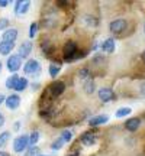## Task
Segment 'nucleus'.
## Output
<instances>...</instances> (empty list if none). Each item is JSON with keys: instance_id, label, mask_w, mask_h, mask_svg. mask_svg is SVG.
<instances>
[{"instance_id": "f257e3e1", "label": "nucleus", "mask_w": 145, "mask_h": 156, "mask_svg": "<svg viewBox=\"0 0 145 156\" xmlns=\"http://www.w3.org/2000/svg\"><path fill=\"white\" fill-rule=\"evenodd\" d=\"M29 146V136L28 134H22V136H17L16 139L13 140V151L16 153H22L28 149Z\"/></svg>"}, {"instance_id": "f03ea898", "label": "nucleus", "mask_w": 145, "mask_h": 156, "mask_svg": "<svg viewBox=\"0 0 145 156\" xmlns=\"http://www.w3.org/2000/svg\"><path fill=\"white\" fill-rule=\"evenodd\" d=\"M39 71H41V65L36 59H29L25 65H23V73L26 75H38Z\"/></svg>"}, {"instance_id": "7ed1b4c3", "label": "nucleus", "mask_w": 145, "mask_h": 156, "mask_svg": "<svg viewBox=\"0 0 145 156\" xmlns=\"http://www.w3.org/2000/svg\"><path fill=\"white\" fill-rule=\"evenodd\" d=\"M20 67H22V59H20V56L17 55H13L12 54V56H9V59H7V69L10 71V73H16V71H19L20 69Z\"/></svg>"}, {"instance_id": "20e7f679", "label": "nucleus", "mask_w": 145, "mask_h": 156, "mask_svg": "<svg viewBox=\"0 0 145 156\" xmlns=\"http://www.w3.org/2000/svg\"><path fill=\"white\" fill-rule=\"evenodd\" d=\"M109 29H110L112 34H122L126 29V20L125 19H115V20L110 22Z\"/></svg>"}, {"instance_id": "39448f33", "label": "nucleus", "mask_w": 145, "mask_h": 156, "mask_svg": "<svg viewBox=\"0 0 145 156\" xmlns=\"http://www.w3.org/2000/svg\"><path fill=\"white\" fill-rule=\"evenodd\" d=\"M64 90H65V85H64L62 81H54V83L48 87V93H50L52 97H58V95L62 94Z\"/></svg>"}, {"instance_id": "423d86ee", "label": "nucleus", "mask_w": 145, "mask_h": 156, "mask_svg": "<svg viewBox=\"0 0 145 156\" xmlns=\"http://www.w3.org/2000/svg\"><path fill=\"white\" fill-rule=\"evenodd\" d=\"M5 103H6V107H7L9 110H16L17 107L20 106V97L17 94H12L6 98Z\"/></svg>"}, {"instance_id": "0eeeda50", "label": "nucleus", "mask_w": 145, "mask_h": 156, "mask_svg": "<svg viewBox=\"0 0 145 156\" xmlns=\"http://www.w3.org/2000/svg\"><path fill=\"white\" fill-rule=\"evenodd\" d=\"M31 51H32V42H31V41H25V42H22V45L19 46L17 55L20 56V59H22V58H28L29 54H31Z\"/></svg>"}, {"instance_id": "6e6552de", "label": "nucleus", "mask_w": 145, "mask_h": 156, "mask_svg": "<svg viewBox=\"0 0 145 156\" xmlns=\"http://www.w3.org/2000/svg\"><path fill=\"white\" fill-rule=\"evenodd\" d=\"M64 56H65V59H71V56L76 55V52H77V45L76 42H67V44L64 45Z\"/></svg>"}, {"instance_id": "1a4fd4ad", "label": "nucleus", "mask_w": 145, "mask_h": 156, "mask_svg": "<svg viewBox=\"0 0 145 156\" xmlns=\"http://www.w3.org/2000/svg\"><path fill=\"white\" fill-rule=\"evenodd\" d=\"M99 98L103 103H107V101H110V100H115L116 95H115V93L110 88H100L99 90Z\"/></svg>"}, {"instance_id": "9d476101", "label": "nucleus", "mask_w": 145, "mask_h": 156, "mask_svg": "<svg viewBox=\"0 0 145 156\" xmlns=\"http://www.w3.org/2000/svg\"><path fill=\"white\" fill-rule=\"evenodd\" d=\"M29 6H31V2L28 0H19L16 2V5H15V12H16V15H25L26 12H28Z\"/></svg>"}, {"instance_id": "9b49d317", "label": "nucleus", "mask_w": 145, "mask_h": 156, "mask_svg": "<svg viewBox=\"0 0 145 156\" xmlns=\"http://www.w3.org/2000/svg\"><path fill=\"white\" fill-rule=\"evenodd\" d=\"M139 126H141V120L138 117H131V119H128L126 123H125V127H126V130H129V132L138 130Z\"/></svg>"}, {"instance_id": "f8f14e48", "label": "nucleus", "mask_w": 145, "mask_h": 156, "mask_svg": "<svg viewBox=\"0 0 145 156\" xmlns=\"http://www.w3.org/2000/svg\"><path fill=\"white\" fill-rule=\"evenodd\" d=\"M17 35H19L17 29H15V28L6 29L5 34H3V41H6V42H15L17 38Z\"/></svg>"}, {"instance_id": "ddd939ff", "label": "nucleus", "mask_w": 145, "mask_h": 156, "mask_svg": "<svg viewBox=\"0 0 145 156\" xmlns=\"http://www.w3.org/2000/svg\"><path fill=\"white\" fill-rule=\"evenodd\" d=\"M15 48V42H6L2 41L0 42V55H9Z\"/></svg>"}, {"instance_id": "4468645a", "label": "nucleus", "mask_w": 145, "mask_h": 156, "mask_svg": "<svg viewBox=\"0 0 145 156\" xmlns=\"http://www.w3.org/2000/svg\"><path fill=\"white\" fill-rule=\"evenodd\" d=\"M80 143L84 146H93L96 143V137L91 133H84L81 137H80Z\"/></svg>"}, {"instance_id": "2eb2a0df", "label": "nucleus", "mask_w": 145, "mask_h": 156, "mask_svg": "<svg viewBox=\"0 0 145 156\" xmlns=\"http://www.w3.org/2000/svg\"><path fill=\"white\" fill-rule=\"evenodd\" d=\"M102 51L103 52H106V54H112L113 51H115V39H106L103 44H102Z\"/></svg>"}, {"instance_id": "dca6fc26", "label": "nucleus", "mask_w": 145, "mask_h": 156, "mask_svg": "<svg viewBox=\"0 0 145 156\" xmlns=\"http://www.w3.org/2000/svg\"><path fill=\"white\" fill-rule=\"evenodd\" d=\"M109 122V117L107 116H95L90 119V126H99V124H105Z\"/></svg>"}, {"instance_id": "f3484780", "label": "nucleus", "mask_w": 145, "mask_h": 156, "mask_svg": "<svg viewBox=\"0 0 145 156\" xmlns=\"http://www.w3.org/2000/svg\"><path fill=\"white\" fill-rule=\"evenodd\" d=\"M19 78H20V77H17L16 74H13L12 77H9L7 80H6V87H7L9 90H12V88L15 90V87H16L17 81H19Z\"/></svg>"}, {"instance_id": "a211bd4d", "label": "nucleus", "mask_w": 145, "mask_h": 156, "mask_svg": "<svg viewBox=\"0 0 145 156\" xmlns=\"http://www.w3.org/2000/svg\"><path fill=\"white\" fill-rule=\"evenodd\" d=\"M95 81L91 80V78H86V83H84V91L87 93V94H91L93 91H95Z\"/></svg>"}, {"instance_id": "6ab92c4d", "label": "nucleus", "mask_w": 145, "mask_h": 156, "mask_svg": "<svg viewBox=\"0 0 145 156\" xmlns=\"http://www.w3.org/2000/svg\"><path fill=\"white\" fill-rule=\"evenodd\" d=\"M60 71H61V65L60 64H55V62H52L50 65V75L52 78H55L58 74H60Z\"/></svg>"}, {"instance_id": "aec40b11", "label": "nucleus", "mask_w": 145, "mask_h": 156, "mask_svg": "<svg viewBox=\"0 0 145 156\" xmlns=\"http://www.w3.org/2000/svg\"><path fill=\"white\" fill-rule=\"evenodd\" d=\"M26 87H28V80L25 77H20L16 84V87H15V90H16V91H23Z\"/></svg>"}, {"instance_id": "412c9836", "label": "nucleus", "mask_w": 145, "mask_h": 156, "mask_svg": "<svg viewBox=\"0 0 145 156\" xmlns=\"http://www.w3.org/2000/svg\"><path fill=\"white\" fill-rule=\"evenodd\" d=\"M9 139H10V133H9V132L0 133V147H5V146L7 145Z\"/></svg>"}, {"instance_id": "4be33fe9", "label": "nucleus", "mask_w": 145, "mask_h": 156, "mask_svg": "<svg viewBox=\"0 0 145 156\" xmlns=\"http://www.w3.org/2000/svg\"><path fill=\"white\" fill-rule=\"evenodd\" d=\"M64 143H65V142H64L61 137H58V139H55L51 143V149H52V151H60L62 146H64Z\"/></svg>"}, {"instance_id": "5701e85b", "label": "nucleus", "mask_w": 145, "mask_h": 156, "mask_svg": "<svg viewBox=\"0 0 145 156\" xmlns=\"http://www.w3.org/2000/svg\"><path fill=\"white\" fill-rule=\"evenodd\" d=\"M132 113V110L129 108V107H122V108H119V110H116V117H125L128 116V114H131Z\"/></svg>"}, {"instance_id": "b1692460", "label": "nucleus", "mask_w": 145, "mask_h": 156, "mask_svg": "<svg viewBox=\"0 0 145 156\" xmlns=\"http://www.w3.org/2000/svg\"><path fill=\"white\" fill-rule=\"evenodd\" d=\"M39 155V147L38 146H31L29 149H26V153L23 156H38Z\"/></svg>"}, {"instance_id": "393cba45", "label": "nucleus", "mask_w": 145, "mask_h": 156, "mask_svg": "<svg viewBox=\"0 0 145 156\" xmlns=\"http://www.w3.org/2000/svg\"><path fill=\"white\" fill-rule=\"evenodd\" d=\"M38 140H39V133H38V132H32V133H31V136H29V145H31V146H36Z\"/></svg>"}, {"instance_id": "a878e982", "label": "nucleus", "mask_w": 145, "mask_h": 156, "mask_svg": "<svg viewBox=\"0 0 145 156\" xmlns=\"http://www.w3.org/2000/svg\"><path fill=\"white\" fill-rule=\"evenodd\" d=\"M60 137H61V139L64 140L65 143H70V142L72 140V133L70 132V130H64V132L61 133V136H60Z\"/></svg>"}, {"instance_id": "bb28decb", "label": "nucleus", "mask_w": 145, "mask_h": 156, "mask_svg": "<svg viewBox=\"0 0 145 156\" xmlns=\"http://www.w3.org/2000/svg\"><path fill=\"white\" fill-rule=\"evenodd\" d=\"M36 32H38V23H32L31 28H29V36H31V38H35Z\"/></svg>"}, {"instance_id": "cd10ccee", "label": "nucleus", "mask_w": 145, "mask_h": 156, "mask_svg": "<svg viewBox=\"0 0 145 156\" xmlns=\"http://www.w3.org/2000/svg\"><path fill=\"white\" fill-rule=\"evenodd\" d=\"M7 25H9V20H7V19H0V30L6 29Z\"/></svg>"}, {"instance_id": "c85d7f7f", "label": "nucleus", "mask_w": 145, "mask_h": 156, "mask_svg": "<svg viewBox=\"0 0 145 156\" xmlns=\"http://www.w3.org/2000/svg\"><path fill=\"white\" fill-rule=\"evenodd\" d=\"M87 74H89V69H87V68H83V69L80 71V75H81V77H83V78H86V77H87Z\"/></svg>"}, {"instance_id": "c756f323", "label": "nucleus", "mask_w": 145, "mask_h": 156, "mask_svg": "<svg viewBox=\"0 0 145 156\" xmlns=\"http://www.w3.org/2000/svg\"><path fill=\"white\" fill-rule=\"evenodd\" d=\"M19 129H20V123H19V122H16V123H15V124H13V130H15V132H17Z\"/></svg>"}, {"instance_id": "7c9ffc66", "label": "nucleus", "mask_w": 145, "mask_h": 156, "mask_svg": "<svg viewBox=\"0 0 145 156\" xmlns=\"http://www.w3.org/2000/svg\"><path fill=\"white\" fill-rule=\"evenodd\" d=\"M7 5H9V2H6V0H0V7H6Z\"/></svg>"}, {"instance_id": "2f4dec72", "label": "nucleus", "mask_w": 145, "mask_h": 156, "mask_svg": "<svg viewBox=\"0 0 145 156\" xmlns=\"http://www.w3.org/2000/svg\"><path fill=\"white\" fill-rule=\"evenodd\" d=\"M3 124H5V116H3V114L0 113V127H2Z\"/></svg>"}, {"instance_id": "473e14b6", "label": "nucleus", "mask_w": 145, "mask_h": 156, "mask_svg": "<svg viewBox=\"0 0 145 156\" xmlns=\"http://www.w3.org/2000/svg\"><path fill=\"white\" fill-rule=\"evenodd\" d=\"M5 101H6V97L3 94H0V104H3Z\"/></svg>"}, {"instance_id": "72a5a7b5", "label": "nucleus", "mask_w": 145, "mask_h": 156, "mask_svg": "<svg viewBox=\"0 0 145 156\" xmlns=\"http://www.w3.org/2000/svg\"><path fill=\"white\" fill-rule=\"evenodd\" d=\"M0 156H10L7 152H3V151H0Z\"/></svg>"}, {"instance_id": "f704fd0d", "label": "nucleus", "mask_w": 145, "mask_h": 156, "mask_svg": "<svg viewBox=\"0 0 145 156\" xmlns=\"http://www.w3.org/2000/svg\"><path fill=\"white\" fill-rule=\"evenodd\" d=\"M141 56H142V61L145 62V51H144V52H142V55H141Z\"/></svg>"}, {"instance_id": "c9c22d12", "label": "nucleus", "mask_w": 145, "mask_h": 156, "mask_svg": "<svg viewBox=\"0 0 145 156\" xmlns=\"http://www.w3.org/2000/svg\"><path fill=\"white\" fill-rule=\"evenodd\" d=\"M68 156H78V153L76 152V153H71V155H68Z\"/></svg>"}, {"instance_id": "e433bc0d", "label": "nucleus", "mask_w": 145, "mask_h": 156, "mask_svg": "<svg viewBox=\"0 0 145 156\" xmlns=\"http://www.w3.org/2000/svg\"><path fill=\"white\" fill-rule=\"evenodd\" d=\"M38 156H48V155H41V153H39V155Z\"/></svg>"}, {"instance_id": "4c0bfd02", "label": "nucleus", "mask_w": 145, "mask_h": 156, "mask_svg": "<svg viewBox=\"0 0 145 156\" xmlns=\"http://www.w3.org/2000/svg\"><path fill=\"white\" fill-rule=\"evenodd\" d=\"M0 71H2V62H0Z\"/></svg>"}, {"instance_id": "58836bf2", "label": "nucleus", "mask_w": 145, "mask_h": 156, "mask_svg": "<svg viewBox=\"0 0 145 156\" xmlns=\"http://www.w3.org/2000/svg\"><path fill=\"white\" fill-rule=\"evenodd\" d=\"M144 32H145V25H144Z\"/></svg>"}]
</instances>
